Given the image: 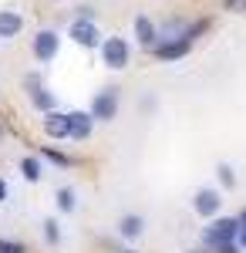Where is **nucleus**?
I'll return each mask as SVG.
<instances>
[{
  "label": "nucleus",
  "mask_w": 246,
  "mask_h": 253,
  "mask_svg": "<svg viewBox=\"0 0 246 253\" xmlns=\"http://www.w3.org/2000/svg\"><path fill=\"white\" fill-rule=\"evenodd\" d=\"M236 233H240V219L236 216H216L203 226V247L209 253L226 247V243H236Z\"/></svg>",
  "instance_id": "1"
},
{
  "label": "nucleus",
  "mask_w": 246,
  "mask_h": 253,
  "mask_svg": "<svg viewBox=\"0 0 246 253\" xmlns=\"http://www.w3.org/2000/svg\"><path fill=\"white\" fill-rule=\"evenodd\" d=\"M98 54H101V64H105L108 71H125L128 61H132V47H128L125 38H115L112 34V38H101Z\"/></svg>",
  "instance_id": "2"
},
{
  "label": "nucleus",
  "mask_w": 246,
  "mask_h": 253,
  "mask_svg": "<svg viewBox=\"0 0 246 253\" xmlns=\"http://www.w3.org/2000/svg\"><path fill=\"white\" fill-rule=\"evenodd\" d=\"M118 108H122V88H98L95 98H91V118L95 122H115L118 118Z\"/></svg>",
  "instance_id": "3"
},
{
  "label": "nucleus",
  "mask_w": 246,
  "mask_h": 253,
  "mask_svg": "<svg viewBox=\"0 0 246 253\" xmlns=\"http://www.w3.org/2000/svg\"><path fill=\"white\" fill-rule=\"evenodd\" d=\"M31 54H34V61H38V64H51V61L61 54V34H57V31H51V27L38 31V34L31 38Z\"/></svg>",
  "instance_id": "4"
},
{
  "label": "nucleus",
  "mask_w": 246,
  "mask_h": 253,
  "mask_svg": "<svg viewBox=\"0 0 246 253\" xmlns=\"http://www.w3.org/2000/svg\"><path fill=\"white\" fill-rule=\"evenodd\" d=\"M223 189H216V186H203V189H196L192 196V210L196 216H203V219H216V216H223Z\"/></svg>",
  "instance_id": "5"
},
{
  "label": "nucleus",
  "mask_w": 246,
  "mask_h": 253,
  "mask_svg": "<svg viewBox=\"0 0 246 253\" xmlns=\"http://www.w3.org/2000/svg\"><path fill=\"white\" fill-rule=\"evenodd\" d=\"M68 38L75 41L78 47H88V51H98L101 47V31H98L95 20L88 17H75L68 24Z\"/></svg>",
  "instance_id": "6"
},
{
  "label": "nucleus",
  "mask_w": 246,
  "mask_h": 253,
  "mask_svg": "<svg viewBox=\"0 0 246 253\" xmlns=\"http://www.w3.org/2000/svg\"><path fill=\"white\" fill-rule=\"evenodd\" d=\"M24 88H27V98H31V108H38L41 115L57 108V95L51 88L41 84V75H27V78H24Z\"/></svg>",
  "instance_id": "7"
},
{
  "label": "nucleus",
  "mask_w": 246,
  "mask_h": 253,
  "mask_svg": "<svg viewBox=\"0 0 246 253\" xmlns=\"http://www.w3.org/2000/svg\"><path fill=\"white\" fill-rule=\"evenodd\" d=\"M192 51V41L182 34V38H159V44L152 47V54L159 61H182Z\"/></svg>",
  "instance_id": "8"
},
{
  "label": "nucleus",
  "mask_w": 246,
  "mask_h": 253,
  "mask_svg": "<svg viewBox=\"0 0 246 253\" xmlns=\"http://www.w3.org/2000/svg\"><path fill=\"white\" fill-rule=\"evenodd\" d=\"M44 135L54 138V142H61V138H71V125H68V112H44Z\"/></svg>",
  "instance_id": "9"
},
{
  "label": "nucleus",
  "mask_w": 246,
  "mask_h": 253,
  "mask_svg": "<svg viewBox=\"0 0 246 253\" xmlns=\"http://www.w3.org/2000/svg\"><path fill=\"white\" fill-rule=\"evenodd\" d=\"M132 27H135V41H138V47L152 54V47L159 44V27L152 24V17H145V14H138Z\"/></svg>",
  "instance_id": "10"
},
{
  "label": "nucleus",
  "mask_w": 246,
  "mask_h": 253,
  "mask_svg": "<svg viewBox=\"0 0 246 253\" xmlns=\"http://www.w3.org/2000/svg\"><path fill=\"white\" fill-rule=\"evenodd\" d=\"M68 125H71V138H75V142H88L91 132H95L91 112H68Z\"/></svg>",
  "instance_id": "11"
},
{
  "label": "nucleus",
  "mask_w": 246,
  "mask_h": 253,
  "mask_svg": "<svg viewBox=\"0 0 246 253\" xmlns=\"http://www.w3.org/2000/svg\"><path fill=\"white\" fill-rule=\"evenodd\" d=\"M142 233H145V216L125 213L122 219H118V236H122L125 243H135V240H142Z\"/></svg>",
  "instance_id": "12"
},
{
  "label": "nucleus",
  "mask_w": 246,
  "mask_h": 253,
  "mask_svg": "<svg viewBox=\"0 0 246 253\" xmlns=\"http://www.w3.org/2000/svg\"><path fill=\"white\" fill-rule=\"evenodd\" d=\"M24 31V17L17 10H0V41H10Z\"/></svg>",
  "instance_id": "13"
},
{
  "label": "nucleus",
  "mask_w": 246,
  "mask_h": 253,
  "mask_svg": "<svg viewBox=\"0 0 246 253\" xmlns=\"http://www.w3.org/2000/svg\"><path fill=\"white\" fill-rule=\"evenodd\" d=\"M20 175H24L27 182H41V179H44V162H41V156H24L20 159Z\"/></svg>",
  "instance_id": "14"
},
{
  "label": "nucleus",
  "mask_w": 246,
  "mask_h": 253,
  "mask_svg": "<svg viewBox=\"0 0 246 253\" xmlns=\"http://www.w3.org/2000/svg\"><path fill=\"white\" fill-rule=\"evenodd\" d=\"M54 203H57V213H75L78 210V193H75V186H61L54 193Z\"/></svg>",
  "instance_id": "15"
},
{
  "label": "nucleus",
  "mask_w": 246,
  "mask_h": 253,
  "mask_svg": "<svg viewBox=\"0 0 246 253\" xmlns=\"http://www.w3.org/2000/svg\"><path fill=\"white\" fill-rule=\"evenodd\" d=\"M41 233H44V243L47 247H57L61 243V223H57V216H47L41 223Z\"/></svg>",
  "instance_id": "16"
},
{
  "label": "nucleus",
  "mask_w": 246,
  "mask_h": 253,
  "mask_svg": "<svg viewBox=\"0 0 246 253\" xmlns=\"http://www.w3.org/2000/svg\"><path fill=\"white\" fill-rule=\"evenodd\" d=\"M216 175H219V189H223V193L236 189V172H233L229 162H219V166H216Z\"/></svg>",
  "instance_id": "17"
},
{
  "label": "nucleus",
  "mask_w": 246,
  "mask_h": 253,
  "mask_svg": "<svg viewBox=\"0 0 246 253\" xmlns=\"http://www.w3.org/2000/svg\"><path fill=\"white\" fill-rule=\"evenodd\" d=\"M41 159H47V162H54V166H61V169H68V166H71V159L64 156L61 149H51V145H44V149H41Z\"/></svg>",
  "instance_id": "18"
},
{
  "label": "nucleus",
  "mask_w": 246,
  "mask_h": 253,
  "mask_svg": "<svg viewBox=\"0 0 246 253\" xmlns=\"http://www.w3.org/2000/svg\"><path fill=\"white\" fill-rule=\"evenodd\" d=\"M0 253H27V247L20 240H3L0 236Z\"/></svg>",
  "instance_id": "19"
},
{
  "label": "nucleus",
  "mask_w": 246,
  "mask_h": 253,
  "mask_svg": "<svg viewBox=\"0 0 246 253\" xmlns=\"http://www.w3.org/2000/svg\"><path fill=\"white\" fill-rule=\"evenodd\" d=\"M7 196H10V182L0 175V203H7Z\"/></svg>",
  "instance_id": "20"
},
{
  "label": "nucleus",
  "mask_w": 246,
  "mask_h": 253,
  "mask_svg": "<svg viewBox=\"0 0 246 253\" xmlns=\"http://www.w3.org/2000/svg\"><path fill=\"white\" fill-rule=\"evenodd\" d=\"M236 247H240V250L246 253V223L240 226V233H236Z\"/></svg>",
  "instance_id": "21"
},
{
  "label": "nucleus",
  "mask_w": 246,
  "mask_h": 253,
  "mask_svg": "<svg viewBox=\"0 0 246 253\" xmlns=\"http://www.w3.org/2000/svg\"><path fill=\"white\" fill-rule=\"evenodd\" d=\"M212 253H243L236 243H226V247H219V250H212Z\"/></svg>",
  "instance_id": "22"
},
{
  "label": "nucleus",
  "mask_w": 246,
  "mask_h": 253,
  "mask_svg": "<svg viewBox=\"0 0 246 253\" xmlns=\"http://www.w3.org/2000/svg\"><path fill=\"white\" fill-rule=\"evenodd\" d=\"M223 7H229V10H236V7H243V0H223Z\"/></svg>",
  "instance_id": "23"
},
{
  "label": "nucleus",
  "mask_w": 246,
  "mask_h": 253,
  "mask_svg": "<svg viewBox=\"0 0 246 253\" xmlns=\"http://www.w3.org/2000/svg\"><path fill=\"white\" fill-rule=\"evenodd\" d=\"M236 219H240V226H243V223H246V210H243V213H240V216H236Z\"/></svg>",
  "instance_id": "24"
},
{
  "label": "nucleus",
  "mask_w": 246,
  "mask_h": 253,
  "mask_svg": "<svg viewBox=\"0 0 246 253\" xmlns=\"http://www.w3.org/2000/svg\"><path fill=\"white\" fill-rule=\"evenodd\" d=\"M189 253H209V250H206V247H196V250H189Z\"/></svg>",
  "instance_id": "25"
},
{
  "label": "nucleus",
  "mask_w": 246,
  "mask_h": 253,
  "mask_svg": "<svg viewBox=\"0 0 246 253\" xmlns=\"http://www.w3.org/2000/svg\"><path fill=\"white\" fill-rule=\"evenodd\" d=\"M122 253H138V250H132V247H128V250H122Z\"/></svg>",
  "instance_id": "26"
},
{
  "label": "nucleus",
  "mask_w": 246,
  "mask_h": 253,
  "mask_svg": "<svg viewBox=\"0 0 246 253\" xmlns=\"http://www.w3.org/2000/svg\"><path fill=\"white\" fill-rule=\"evenodd\" d=\"M243 10H246V0H243Z\"/></svg>",
  "instance_id": "27"
}]
</instances>
